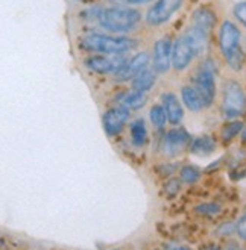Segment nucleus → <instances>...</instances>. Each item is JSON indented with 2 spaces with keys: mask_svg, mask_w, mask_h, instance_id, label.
<instances>
[{
  "mask_svg": "<svg viewBox=\"0 0 246 250\" xmlns=\"http://www.w3.org/2000/svg\"><path fill=\"white\" fill-rule=\"evenodd\" d=\"M148 117H149L151 125H152L157 130H163V129H166V126L169 125V119H167L166 109H164V106H163L161 104H154V105L149 108Z\"/></svg>",
  "mask_w": 246,
  "mask_h": 250,
  "instance_id": "obj_21",
  "label": "nucleus"
},
{
  "mask_svg": "<svg viewBox=\"0 0 246 250\" xmlns=\"http://www.w3.org/2000/svg\"><path fill=\"white\" fill-rule=\"evenodd\" d=\"M222 211V207L219 203H214V202H208V203H201L198 207H195V212L199 214V215H218L221 214Z\"/></svg>",
  "mask_w": 246,
  "mask_h": 250,
  "instance_id": "obj_23",
  "label": "nucleus"
},
{
  "mask_svg": "<svg viewBox=\"0 0 246 250\" xmlns=\"http://www.w3.org/2000/svg\"><path fill=\"white\" fill-rule=\"evenodd\" d=\"M173 40L169 34H164L154 42L151 53V68L160 75H167L172 70V53H173Z\"/></svg>",
  "mask_w": 246,
  "mask_h": 250,
  "instance_id": "obj_10",
  "label": "nucleus"
},
{
  "mask_svg": "<svg viewBox=\"0 0 246 250\" xmlns=\"http://www.w3.org/2000/svg\"><path fill=\"white\" fill-rule=\"evenodd\" d=\"M193 137L182 126H172L163 134L161 150L167 158H175L184 150L190 149Z\"/></svg>",
  "mask_w": 246,
  "mask_h": 250,
  "instance_id": "obj_11",
  "label": "nucleus"
},
{
  "mask_svg": "<svg viewBox=\"0 0 246 250\" xmlns=\"http://www.w3.org/2000/svg\"><path fill=\"white\" fill-rule=\"evenodd\" d=\"M76 2H81V3H87L89 0H76Z\"/></svg>",
  "mask_w": 246,
  "mask_h": 250,
  "instance_id": "obj_35",
  "label": "nucleus"
},
{
  "mask_svg": "<svg viewBox=\"0 0 246 250\" xmlns=\"http://www.w3.org/2000/svg\"><path fill=\"white\" fill-rule=\"evenodd\" d=\"M218 75V64L210 56L204 58L193 71L192 85L199 91L201 97L204 99L207 109L211 108L216 104V99H218V81H216Z\"/></svg>",
  "mask_w": 246,
  "mask_h": 250,
  "instance_id": "obj_5",
  "label": "nucleus"
},
{
  "mask_svg": "<svg viewBox=\"0 0 246 250\" xmlns=\"http://www.w3.org/2000/svg\"><path fill=\"white\" fill-rule=\"evenodd\" d=\"M148 93H143V91H137V90H128L122 94V97L119 99V104L125 105L128 109L131 111H138L141 109L144 105L148 104Z\"/></svg>",
  "mask_w": 246,
  "mask_h": 250,
  "instance_id": "obj_18",
  "label": "nucleus"
},
{
  "mask_svg": "<svg viewBox=\"0 0 246 250\" xmlns=\"http://www.w3.org/2000/svg\"><path fill=\"white\" fill-rule=\"evenodd\" d=\"M218 143L211 135H198L193 137L192 144H190V152L196 156H208L216 152Z\"/></svg>",
  "mask_w": 246,
  "mask_h": 250,
  "instance_id": "obj_17",
  "label": "nucleus"
},
{
  "mask_svg": "<svg viewBox=\"0 0 246 250\" xmlns=\"http://www.w3.org/2000/svg\"><path fill=\"white\" fill-rule=\"evenodd\" d=\"M179 191H181V179L170 178V179L166 181V184H164V193H166V196L175 197L179 193Z\"/></svg>",
  "mask_w": 246,
  "mask_h": 250,
  "instance_id": "obj_24",
  "label": "nucleus"
},
{
  "mask_svg": "<svg viewBox=\"0 0 246 250\" xmlns=\"http://www.w3.org/2000/svg\"><path fill=\"white\" fill-rule=\"evenodd\" d=\"M242 138L246 141V125H245V127H243V132H242Z\"/></svg>",
  "mask_w": 246,
  "mask_h": 250,
  "instance_id": "obj_32",
  "label": "nucleus"
},
{
  "mask_svg": "<svg viewBox=\"0 0 246 250\" xmlns=\"http://www.w3.org/2000/svg\"><path fill=\"white\" fill-rule=\"evenodd\" d=\"M157 81H158V75L149 67L131 81V88L133 90H137V91L149 93L157 85Z\"/></svg>",
  "mask_w": 246,
  "mask_h": 250,
  "instance_id": "obj_19",
  "label": "nucleus"
},
{
  "mask_svg": "<svg viewBox=\"0 0 246 250\" xmlns=\"http://www.w3.org/2000/svg\"><path fill=\"white\" fill-rule=\"evenodd\" d=\"M236 233L242 241H246V212L240 215L236 223Z\"/></svg>",
  "mask_w": 246,
  "mask_h": 250,
  "instance_id": "obj_26",
  "label": "nucleus"
},
{
  "mask_svg": "<svg viewBox=\"0 0 246 250\" xmlns=\"http://www.w3.org/2000/svg\"><path fill=\"white\" fill-rule=\"evenodd\" d=\"M204 250H221L219 247H216V246H211V247H207V249H204Z\"/></svg>",
  "mask_w": 246,
  "mask_h": 250,
  "instance_id": "obj_33",
  "label": "nucleus"
},
{
  "mask_svg": "<svg viewBox=\"0 0 246 250\" xmlns=\"http://www.w3.org/2000/svg\"><path fill=\"white\" fill-rule=\"evenodd\" d=\"M140 46V38H134L131 35H114L99 31L89 32L78 40V49L89 55H129L131 52H135Z\"/></svg>",
  "mask_w": 246,
  "mask_h": 250,
  "instance_id": "obj_1",
  "label": "nucleus"
},
{
  "mask_svg": "<svg viewBox=\"0 0 246 250\" xmlns=\"http://www.w3.org/2000/svg\"><path fill=\"white\" fill-rule=\"evenodd\" d=\"M185 0H155L144 12V24L149 27L166 26L184 8Z\"/></svg>",
  "mask_w": 246,
  "mask_h": 250,
  "instance_id": "obj_6",
  "label": "nucleus"
},
{
  "mask_svg": "<svg viewBox=\"0 0 246 250\" xmlns=\"http://www.w3.org/2000/svg\"><path fill=\"white\" fill-rule=\"evenodd\" d=\"M225 250H243V249L240 247V244H239V243L231 241V243L225 247Z\"/></svg>",
  "mask_w": 246,
  "mask_h": 250,
  "instance_id": "obj_30",
  "label": "nucleus"
},
{
  "mask_svg": "<svg viewBox=\"0 0 246 250\" xmlns=\"http://www.w3.org/2000/svg\"><path fill=\"white\" fill-rule=\"evenodd\" d=\"M155 0H125V3L129 5V6H144V5H149V3H154Z\"/></svg>",
  "mask_w": 246,
  "mask_h": 250,
  "instance_id": "obj_29",
  "label": "nucleus"
},
{
  "mask_svg": "<svg viewBox=\"0 0 246 250\" xmlns=\"http://www.w3.org/2000/svg\"><path fill=\"white\" fill-rule=\"evenodd\" d=\"M161 105L166 109L169 125L170 126H181L185 117V108L181 99L173 91H164L161 94Z\"/></svg>",
  "mask_w": 246,
  "mask_h": 250,
  "instance_id": "obj_13",
  "label": "nucleus"
},
{
  "mask_svg": "<svg viewBox=\"0 0 246 250\" xmlns=\"http://www.w3.org/2000/svg\"><path fill=\"white\" fill-rule=\"evenodd\" d=\"M198 53L190 40L184 32L173 40V53H172V70L175 73H184L189 70L198 60Z\"/></svg>",
  "mask_w": 246,
  "mask_h": 250,
  "instance_id": "obj_7",
  "label": "nucleus"
},
{
  "mask_svg": "<svg viewBox=\"0 0 246 250\" xmlns=\"http://www.w3.org/2000/svg\"><path fill=\"white\" fill-rule=\"evenodd\" d=\"M144 23V14L135 6L126 3L104 6V11L96 23L100 32L114 35H129L135 32L140 24Z\"/></svg>",
  "mask_w": 246,
  "mask_h": 250,
  "instance_id": "obj_2",
  "label": "nucleus"
},
{
  "mask_svg": "<svg viewBox=\"0 0 246 250\" xmlns=\"http://www.w3.org/2000/svg\"><path fill=\"white\" fill-rule=\"evenodd\" d=\"M163 250H181V246H177V244H164V249Z\"/></svg>",
  "mask_w": 246,
  "mask_h": 250,
  "instance_id": "obj_31",
  "label": "nucleus"
},
{
  "mask_svg": "<svg viewBox=\"0 0 246 250\" xmlns=\"http://www.w3.org/2000/svg\"><path fill=\"white\" fill-rule=\"evenodd\" d=\"M129 58V55H87L82 61V65L89 70L93 75H99V76H112L115 71H117L125 61Z\"/></svg>",
  "mask_w": 246,
  "mask_h": 250,
  "instance_id": "obj_8",
  "label": "nucleus"
},
{
  "mask_svg": "<svg viewBox=\"0 0 246 250\" xmlns=\"http://www.w3.org/2000/svg\"><path fill=\"white\" fill-rule=\"evenodd\" d=\"M218 46L229 70L240 73L245 65V47L242 31L236 21L225 19L218 31Z\"/></svg>",
  "mask_w": 246,
  "mask_h": 250,
  "instance_id": "obj_3",
  "label": "nucleus"
},
{
  "mask_svg": "<svg viewBox=\"0 0 246 250\" xmlns=\"http://www.w3.org/2000/svg\"><path fill=\"white\" fill-rule=\"evenodd\" d=\"M243 127H245V123L242 120H228V122H225L222 125V127H221V132H219L221 140L225 144L231 143L234 138H237L242 134Z\"/></svg>",
  "mask_w": 246,
  "mask_h": 250,
  "instance_id": "obj_20",
  "label": "nucleus"
},
{
  "mask_svg": "<svg viewBox=\"0 0 246 250\" xmlns=\"http://www.w3.org/2000/svg\"><path fill=\"white\" fill-rule=\"evenodd\" d=\"M179 99L182 102V105L187 111L190 112H202L204 109H207L205 106V102L204 99L201 97L199 91L196 88L192 85V83H187V85H182L181 90H179Z\"/></svg>",
  "mask_w": 246,
  "mask_h": 250,
  "instance_id": "obj_15",
  "label": "nucleus"
},
{
  "mask_svg": "<svg viewBox=\"0 0 246 250\" xmlns=\"http://www.w3.org/2000/svg\"><path fill=\"white\" fill-rule=\"evenodd\" d=\"M177 168H178L177 164H169V163H166V164L160 166V174H163V176H170V174L175 173Z\"/></svg>",
  "mask_w": 246,
  "mask_h": 250,
  "instance_id": "obj_27",
  "label": "nucleus"
},
{
  "mask_svg": "<svg viewBox=\"0 0 246 250\" xmlns=\"http://www.w3.org/2000/svg\"><path fill=\"white\" fill-rule=\"evenodd\" d=\"M233 16L239 21V24H242L243 27H246V0H242V2H239V3L234 5V8H233Z\"/></svg>",
  "mask_w": 246,
  "mask_h": 250,
  "instance_id": "obj_25",
  "label": "nucleus"
},
{
  "mask_svg": "<svg viewBox=\"0 0 246 250\" xmlns=\"http://www.w3.org/2000/svg\"><path fill=\"white\" fill-rule=\"evenodd\" d=\"M181 250H193V249H190V247H185V246H182V247H181Z\"/></svg>",
  "mask_w": 246,
  "mask_h": 250,
  "instance_id": "obj_34",
  "label": "nucleus"
},
{
  "mask_svg": "<svg viewBox=\"0 0 246 250\" xmlns=\"http://www.w3.org/2000/svg\"><path fill=\"white\" fill-rule=\"evenodd\" d=\"M243 47L246 49V37H245V40H243Z\"/></svg>",
  "mask_w": 246,
  "mask_h": 250,
  "instance_id": "obj_36",
  "label": "nucleus"
},
{
  "mask_svg": "<svg viewBox=\"0 0 246 250\" xmlns=\"http://www.w3.org/2000/svg\"><path fill=\"white\" fill-rule=\"evenodd\" d=\"M131 115H133V111L128 109L122 104H117L108 108L102 117V125H104L105 132L110 137L120 135L123 129L131 122Z\"/></svg>",
  "mask_w": 246,
  "mask_h": 250,
  "instance_id": "obj_12",
  "label": "nucleus"
},
{
  "mask_svg": "<svg viewBox=\"0 0 246 250\" xmlns=\"http://www.w3.org/2000/svg\"><path fill=\"white\" fill-rule=\"evenodd\" d=\"M202 176V171L196 166H184L179 168V179L187 185L196 184Z\"/></svg>",
  "mask_w": 246,
  "mask_h": 250,
  "instance_id": "obj_22",
  "label": "nucleus"
},
{
  "mask_svg": "<svg viewBox=\"0 0 246 250\" xmlns=\"http://www.w3.org/2000/svg\"><path fill=\"white\" fill-rule=\"evenodd\" d=\"M190 24L198 29H202V31H205L207 34L211 35L214 27L218 26V16H216V11L207 5L198 6L192 14Z\"/></svg>",
  "mask_w": 246,
  "mask_h": 250,
  "instance_id": "obj_14",
  "label": "nucleus"
},
{
  "mask_svg": "<svg viewBox=\"0 0 246 250\" xmlns=\"http://www.w3.org/2000/svg\"><path fill=\"white\" fill-rule=\"evenodd\" d=\"M219 111L225 122L240 120L246 111V93L237 79H225L221 86Z\"/></svg>",
  "mask_w": 246,
  "mask_h": 250,
  "instance_id": "obj_4",
  "label": "nucleus"
},
{
  "mask_svg": "<svg viewBox=\"0 0 246 250\" xmlns=\"http://www.w3.org/2000/svg\"><path fill=\"white\" fill-rule=\"evenodd\" d=\"M231 232H236V223H224L218 230V233L221 235H228Z\"/></svg>",
  "mask_w": 246,
  "mask_h": 250,
  "instance_id": "obj_28",
  "label": "nucleus"
},
{
  "mask_svg": "<svg viewBox=\"0 0 246 250\" xmlns=\"http://www.w3.org/2000/svg\"><path fill=\"white\" fill-rule=\"evenodd\" d=\"M151 67V53L148 50H140L131 55L125 64L112 75V82L115 83H131L141 71Z\"/></svg>",
  "mask_w": 246,
  "mask_h": 250,
  "instance_id": "obj_9",
  "label": "nucleus"
},
{
  "mask_svg": "<svg viewBox=\"0 0 246 250\" xmlns=\"http://www.w3.org/2000/svg\"><path fill=\"white\" fill-rule=\"evenodd\" d=\"M128 130H129V140H131V143L135 147H143V146H146V143L149 141L148 125H146V120H144L143 117H137V119L129 122Z\"/></svg>",
  "mask_w": 246,
  "mask_h": 250,
  "instance_id": "obj_16",
  "label": "nucleus"
}]
</instances>
